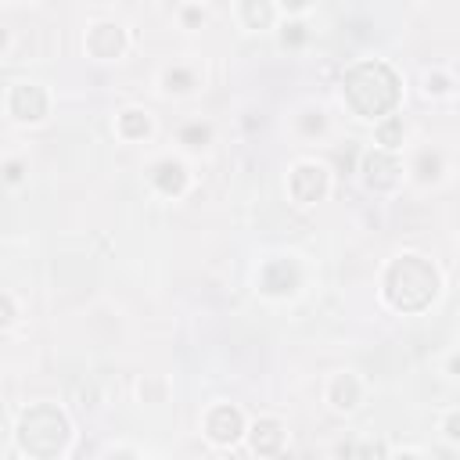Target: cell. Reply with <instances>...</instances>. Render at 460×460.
Here are the masks:
<instances>
[{
    "instance_id": "6da1fadb",
    "label": "cell",
    "mask_w": 460,
    "mask_h": 460,
    "mask_svg": "<svg viewBox=\"0 0 460 460\" xmlns=\"http://www.w3.org/2000/svg\"><path fill=\"white\" fill-rule=\"evenodd\" d=\"M399 97H402V83L388 61L367 58L349 65L341 75V101L352 108L356 119L377 122L399 108Z\"/></svg>"
},
{
    "instance_id": "7a4b0ae2",
    "label": "cell",
    "mask_w": 460,
    "mask_h": 460,
    "mask_svg": "<svg viewBox=\"0 0 460 460\" xmlns=\"http://www.w3.org/2000/svg\"><path fill=\"white\" fill-rule=\"evenodd\" d=\"M442 291V270L420 255V252H402L385 266L381 277V298L395 313H424Z\"/></svg>"
},
{
    "instance_id": "3957f363",
    "label": "cell",
    "mask_w": 460,
    "mask_h": 460,
    "mask_svg": "<svg viewBox=\"0 0 460 460\" xmlns=\"http://www.w3.org/2000/svg\"><path fill=\"white\" fill-rule=\"evenodd\" d=\"M68 435H72V424L68 417L50 406V402H40L32 410L22 413L18 420V446L32 456H54V453H65L68 446Z\"/></svg>"
},
{
    "instance_id": "277c9868",
    "label": "cell",
    "mask_w": 460,
    "mask_h": 460,
    "mask_svg": "<svg viewBox=\"0 0 460 460\" xmlns=\"http://www.w3.org/2000/svg\"><path fill=\"white\" fill-rule=\"evenodd\" d=\"M331 190V169L316 158H302L288 172V194L295 205H316Z\"/></svg>"
},
{
    "instance_id": "5b68a950",
    "label": "cell",
    "mask_w": 460,
    "mask_h": 460,
    "mask_svg": "<svg viewBox=\"0 0 460 460\" xmlns=\"http://www.w3.org/2000/svg\"><path fill=\"white\" fill-rule=\"evenodd\" d=\"M359 172H363L367 190H374V194H392V190L402 183V162H399L395 151H385V147L363 151Z\"/></svg>"
},
{
    "instance_id": "8992f818",
    "label": "cell",
    "mask_w": 460,
    "mask_h": 460,
    "mask_svg": "<svg viewBox=\"0 0 460 460\" xmlns=\"http://www.w3.org/2000/svg\"><path fill=\"white\" fill-rule=\"evenodd\" d=\"M7 111H11L14 122L36 126L50 111V97H47V90L40 83H14L11 93H7Z\"/></svg>"
},
{
    "instance_id": "52a82bcc",
    "label": "cell",
    "mask_w": 460,
    "mask_h": 460,
    "mask_svg": "<svg viewBox=\"0 0 460 460\" xmlns=\"http://www.w3.org/2000/svg\"><path fill=\"white\" fill-rule=\"evenodd\" d=\"M205 438L212 442V446H219V449H226V446H234L241 435H244V413L237 410V406H230V402H216L208 413H205Z\"/></svg>"
},
{
    "instance_id": "ba28073f",
    "label": "cell",
    "mask_w": 460,
    "mask_h": 460,
    "mask_svg": "<svg viewBox=\"0 0 460 460\" xmlns=\"http://www.w3.org/2000/svg\"><path fill=\"white\" fill-rule=\"evenodd\" d=\"M86 54L90 58H97V61H115V58H122L126 54V47H129V32L119 25V22H93L90 29H86Z\"/></svg>"
},
{
    "instance_id": "9c48e42d",
    "label": "cell",
    "mask_w": 460,
    "mask_h": 460,
    "mask_svg": "<svg viewBox=\"0 0 460 460\" xmlns=\"http://www.w3.org/2000/svg\"><path fill=\"white\" fill-rule=\"evenodd\" d=\"M302 284V270L295 259H270L259 273V291L270 298H284Z\"/></svg>"
},
{
    "instance_id": "30bf717a",
    "label": "cell",
    "mask_w": 460,
    "mask_h": 460,
    "mask_svg": "<svg viewBox=\"0 0 460 460\" xmlns=\"http://www.w3.org/2000/svg\"><path fill=\"white\" fill-rule=\"evenodd\" d=\"M147 180H151V187H155L158 194L180 198V194L187 190V183H190V172H187V165H183L180 158L165 155V158H158V162L147 169Z\"/></svg>"
},
{
    "instance_id": "8fae6325",
    "label": "cell",
    "mask_w": 460,
    "mask_h": 460,
    "mask_svg": "<svg viewBox=\"0 0 460 460\" xmlns=\"http://www.w3.org/2000/svg\"><path fill=\"white\" fill-rule=\"evenodd\" d=\"M323 399H327L331 410L352 413V410L363 402V381H359L356 374H349V370H338V374H331V381H327V388H323Z\"/></svg>"
},
{
    "instance_id": "7c38bea8",
    "label": "cell",
    "mask_w": 460,
    "mask_h": 460,
    "mask_svg": "<svg viewBox=\"0 0 460 460\" xmlns=\"http://www.w3.org/2000/svg\"><path fill=\"white\" fill-rule=\"evenodd\" d=\"M244 435H248V442H252V453H259V456H273V453H280L284 449V424L277 420V417H259L252 428H244Z\"/></svg>"
},
{
    "instance_id": "4fadbf2b",
    "label": "cell",
    "mask_w": 460,
    "mask_h": 460,
    "mask_svg": "<svg viewBox=\"0 0 460 460\" xmlns=\"http://www.w3.org/2000/svg\"><path fill=\"white\" fill-rule=\"evenodd\" d=\"M151 129H155V122H151V115H147L144 108H122V111L115 115V133H119L126 144L147 140Z\"/></svg>"
},
{
    "instance_id": "5bb4252c",
    "label": "cell",
    "mask_w": 460,
    "mask_h": 460,
    "mask_svg": "<svg viewBox=\"0 0 460 460\" xmlns=\"http://www.w3.org/2000/svg\"><path fill=\"white\" fill-rule=\"evenodd\" d=\"M241 22H244V29H252V32H262V29H270L273 25V18H277V0H241Z\"/></svg>"
},
{
    "instance_id": "9a60e30c",
    "label": "cell",
    "mask_w": 460,
    "mask_h": 460,
    "mask_svg": "<svg viewBox=\"0 0 460 460\" xmlns=\"http://www.w3.org/2000/svg\"><path fill=\"white\" fill-rule=\"evenodd\" d=\"M374 137H377V147H385V151H399L402 147V140H406V122H402V115H385V119H377L374 122Z\"/></svg>"
},
{
    "instance_id": "2e32d148",
    "label": "cell",
    "mask_w": 460,
    "mask_h": 460,
    "mask_svg": "<svg viewBox=\"0 0 460 460\" xmlns=\"http://www.w3.org/2000/svg\"><path fill=\"white\" fill-rule=\"evenodd\" d=\"M194 86H198V75H194V68H187V65H172V68H165L162 72V90L165 93H194Z\"/></svg>"
},
{
    "instance_id": "e0dca14e",
    "label": "cell",
    "mask_w": 460,
    "mask_h": 460,
    "mask_svg": "<svg viewBox=\"0 0 460 460\" xmlns=\"http://www.w3.org/2000/svg\"><path fill=\"white\" fill-rule=\"evenodd\" d=\"M424 93L428 97H453L456 93V79H453V72L449 68H431V72H424Z\"/></svg>"
},
{
    "instance_id": "ac0fdd59",
    "label": "cell",
    "mask_w": 460,
    "mask_h": 460,
    "mask_svg": "<svg viewBox=\"0 0 460 460\" xmlns=\"http://www.w3.org/2000/svg\"><path fill=\"white\" fill-rule=\"evenodd\" d=\"M208 140H212V122H201V119H194V122H187V126L180 129V144H183V147H190V151L205 147Z\"/></svg>"
},
{
    "instance_id": "d6986e66",
    "label": "cell",
    "mask_w": 460,
    "mask_h": 460,
    "mask_svg": "<svg viewBox=\"0 0 460 460\" xmlns=\"http://www.w3.org/2000/svg\"><path fill=\"white\" fill-rule=\"evenodd\" d=\"M413 172H420V180L428 183H435L442 172H446V162H442V155L438 151H420V158H417V165H413Z\"/></svg>"
},
{
    "instance_id": "ffe728a7",
    "label": "cell",
    "mask_w": 460,
    "mask_h": 460,
    "mask_svg": "<svg viewBox=\"0 0 460 460\" xmlns=\"http://www.w3.org/2000/svg\"><path fill=\"white\" fill-rule=\"evenodd\" d=\"M302 133L305 137H316V133H327V115H323V108L316 104H309L305 111H302Z\"/></svg>"
},
{
    "instance_id": "44dd1931",
    "label": "cell",
    "mask_w": 460,
    "mask_h": 460,
    "mask_svg": "<svg viewBox=\"0 0 460 460\" xmlns=\"http://www.w3.org/2000/svg\"><path fill=\"white\" fill-rule=\"evenodd\" d=\"M280 43L288 47H295V43H305V22L302 18H291V22H284V32H280Z\"/></svg>"
},
{
    "instance_id": "7402d4cb",
    "label": "cell",
    "mask_w": 460,
    "mask_h": 460,
    "mask_svg": "<svg viewBox=\"0 0 460 460\" xmlns=\"http://www.w3.org/2000/svg\"><path fill=\"white\" fill-rule=\"evenodd\" d=\"M442 435H446L449 442H460V410H456V406H449V410L442 413Z\"/></svg>"
},
{
    "instance_id": "603a6c76",
    "label": "cell",
    "mask_w": 460,
    "mask_h": 460,
    "mask_svg": "<svg viewBox=\"0 0 460 460\" xmlns=\"http://www.w3.org/2000/svg\"><path fill=\"white\" fill-rule=\"evenodd\" d=\"M14 320H18V305H14V298H11V295H4V291H0V331L14 327Z\"/></svg>"
},
{
    "instance_id": "cb8c5ba5",
    "label": "cell",
    "mask_w": 460,
    "mask_h": 460,
    "mask_svg": "<svg viewBox=\"0 0 460 460\" xmlns=\"http://www.w3.org/2000/svg\"><path fill=\"white\" fill-rule=\"evenodd\" d=\"M183 22H187V25H198V22H205V11H201V4H187V11H183Z\"/></svg>"
},
{
    "instance_id": "d4e9b609",
    "label": "cell",
    "mask_w": 460,
    "mask_h": 460,
    "mask_svg": "<svg viewBox=\"0 0 460 460\" xmlns=\"http://www.w3.org/2000/svg\"><path fill=\"white\" fill-rule=\"evenodd\" d=\"M277 4H280V7L288 11V14H302V11H305V7L313 4V0H277Z\"/></svg>"
},
{
    "instance_id": "484cf974",
    "label": "cell",
    "mask_w": 460,
    "mask_h": 460,
    "mask_svg": "<svg viewBox=\"0 0 460 460\" xmlns=\"http://www.w3.org/2000/svg\"><path fill=\"white\" fill-rule=\"evenodd\" d=\"M4 176H7L11 183H18V180H22V162H7V165H4Z\"/></svg>"
},
{
    "instance_id": "4316f807",
    "label": "cell",
    "mask_w": 460,
    "mask_h": 460,
    "mask_svg": "<svg viewBox=\"0 0 460 460\" xmlns=\"http://www.w3.org/2000/svg\"><path fill=\"white\" fill-rule=\"evenodd\" d=\"M7 43H11V40H7V29H4V25H0V54H4V50H7Z\"/></svg>"
},
{
    "instance_id": "83f0119b",
    "label": "cell",
    "mask_w": 460,
    "mask_h": 460,
    "mask_svg": "<svg viewBox=\"0 0 460 460\" xmlns=\"http://www.w3.org/2000/svg\"><path fill=\"white\" fill-rule=\"evenodd\" d=\"M187 4H201V0H187Z\"/></svg>"
},
{
    "instance_id": "f1b7e54d",
    "label": "cell",
    "mask_w": 460,
    "mask_h": 460,
    "mask_svg": "<svg viewBox=\"0 0 460 460\" xmlns=\"http://www.w3.org/2000/svg\"><path fill=\"white\" fill-rule=\"evenodd\" d=\"M14 4H25V0H14Z\"/></svg>"
}]
</instances>
